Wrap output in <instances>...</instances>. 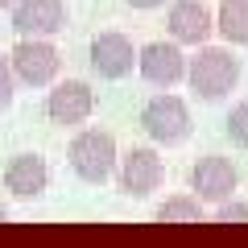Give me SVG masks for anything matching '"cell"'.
<instances>
[{
  "instance_id": "e0dca14e",
  "label": "cell",
  "mask_w": 248,
  "mask_h": 248,
  "mask_svg": "<svg viewBox=\"0 0 248 248\" xmlns=\"http://www.w3.org/2000/svg\"><path fill=\"white\" fill-rule=\"evenodd\" d=\"M215 219L219 223H248V203H219V211H215Z\"/></svg>"
},
{
  "instance_id": "8fae6325",
  "label": "cell",
  "mask_w": 248,
  "mask_h": 248,
  "mask_svg": "<svg viewBox=\"0 0 248 248\" xmlns=\"http://www.w3.org/2000/svg\"><path fill=\"white\" fill-rule=\"evenodd\" d=\"M166 25H170V37H174L178 46H203L207 37H211V29H215V17L207 13V4H199V0H174Z\"/></svg>"
},
{
  "instance_id": "6da1fadb",
  "label": "cell",
  "mask_w": 248,
  "mask_h": 248,
  "mask_svg": "<svg viewBox=\"0 0 248 248\" xmlns=\"http://www.w3.org/2000/svg\"><path fill=\"white\" fill-rule=\"evenodd\" d=\"M186 79L203 99H223L240 83V58L223 46H199V54L186 66Z\"/></svg>"
},
{
  "instance_id": "9a60e30c",
  "label": "cell",
  "mask_w": 248,
  "mask_h": 248,
  "mask_svg": "<svg viewBox=\"0 0 248 248\" xmlns=\"http://www.w3.org/2000/svg\"><path fill=\"white\" fill-rule=\"evenodd\" d=\"M228 137L240 145V149H248V99H240V104L228 112Z\"/></svg>"
},
{
  "instance_id": "5bb4252c",
  "label": "cell",
  "mask_w": 248,
  "mask_h": 248,
  "mask_svg": "<svg viewBox=\"0 0 248 248\" xmlns=\"http://www.w3.org/2000/svg\"><path fill=\"white\" fill-rule=\"evenodd\" d=\"M157 223H203L199 195H174L157 207Z\"/></svg>"
},
{
  "instance_id": "ffe728a7",
  "label": "cell",
  "mask_w": 248,
  "mask_h": 248,
  "mask_svg": "<svg viewBox=\"0 0 248 248\" xmlns=\"http://www.w3.org/2000/svg\"><path fill=\"white\" fill-rule=\"evenodd\" d=\"M13 4H17V0H0V9H13Z\"/></svg>"
},
{
  "instance_id": "7c38bea8",
  "label": "cell",
  "mask_w": 248,
  "mask_h": 248,
  "mask_svg": "<svg viewBox=\"0 0 248 248\" xmlns=\"http://www.w3.org/2000/svg\"><path fill=\"white\" fill-rule=\"evenodd\" d=\"M4 186H9L17 199H37L50 186V166L37 153H17V157L4 166Z\"/></svg>"
},
{
  "instance_id": "d6986e66",
  "label": "cell",
  "mask_w": 248,
  "mask_h": 248,
  "mask_svg": "<svg viewBox=\"0 0 248 248\" xmlns=\"http://www.w3.org/2000/svg\"><path fill=\"white\" fill-rule=\"evenodd\" d=\"M4 219H9V207H4V203H0V223H4Z\"/></svg>"
},
{
  "instance_id": "3957f363",
  "label": "cell",
  "mask_w": 248,
  "mask_h": 248,
  "mask_svg": "<svg viewBox=\"0 0 248 248\" xmlns=\"http://www.w3.org/2000/svg\"><path fill=\"white\" fill-rule=\"evenodd\" d=\"M141 128L157 145H182L190 137V108L178 95H153L141 112Z\"/></svg>"
},
{
  "instance_id": "30bf717a",
  "label": "cell",
  "mask_w": 248,
  "mask_h": 248,
  "mask_svg": "<svg viewBox=\"0 0 248 248\" xmlns=\"http://www.w3.org/2000/svg\"><path fill=\"white\" fill-rule=\"evenodd\" d=\"M46 112H50L54 124H83L91 112H95V91L83 79H66L50 91L46 99Z\"/></svg>"
},
{
  "instance_id": "4fadbf2b",
  "label": "cell",
  "mask_w": 248,
  "mask_h": 248,
  "mask_svg": "<svg viewBox=\"0 0 248 248\" xmlns=\"http://www.w3.org/2000/svg\"><path fill=\"white\" fill-rule=\"evenodd\" d=\"M215 29L223 33L228 46H248V0H223Z\"/></svg>"
},
{
  "instance_id": "ba28073f",
  "label": "cell",
  "mask_w": 248,
  "mask_h": 248,
  "mask_svg": "<svg viewBox=\"0 0 248 248\" xmlns=\"http://www.w3.org/2000/svg\"><path fill=\"white\" fill-rule=\"evenodd\" d=\"M240 174L236 166H232V157H219V153H211V157H199L195 170H190V186H195V195L203 199V203H228L232 190H236Z\"/></svg>"
},
{
  "instance_id": "7a4b0ae2",
  "label": "cell",
  "mask_w": 248,
  "mask_h": 248,
  "mask_svg": "<svg viewBox=\"0 0 248 248\" xmlns=\"http://www.w3.org/2000/svg\"><path fill=\"white\" fill-rule=\"evenodd\" d=\"M116 161H120V153H116V137L104 133V128H83L79 137L71 141V170L83 178V182L99 186L112 178Z\"/></svg>"
},
{
  "instance_id": "ac0fdd59",
  "label": "cell",
  "mask_w": 248,
  "mask_h": 248,
  "mask_svg": "<svg viewBox=\"0 0 248 248\" xmlns=\"http://www.w3.org/2000/svg\"><path fill=\"white\" fill-rule=\"evenodd\" d=\"M128 9H157V4H166V0H124Z\"/></svg>"
},
{
  "instance_id": "8992f818",
  "label": "cell",
  "mask_w": 248,
  "mask_h": 248,
  "mask_svg": "<svg viewBox=\"0 0 248 248\" xmlns=\"http://www.w3.org/2000/svg\"><path fill=\"white\" fill-rule=\"evenodd\" d=\"M137 62H141V50L124 33L108 29V33L91 37V66L99 71V79H124V75H133Z\"/></svg>"
},
{
  "instance_id": "2e32d148",
  "label": "cell",
  "mask_w": 248,
  "mask_h": 248,
  "mask_svg": "<svg viewBox=\"0 0 248 248\" xmlns=\"http://www.w3.org/2000/svg\"><path fill=\"white\" fill-rule=\"evenodd\" d=\"M13 87H17V71H13V58L0 54V112L13 104Z\"/></svg>"
},
{
  "instance_id": "9c48e42d",
  "label": "cell",
  "mask_w": 248,
  "mask_h": 248,
  "mask_svg": "<svg viewBox=\"0 0 248 248\" xmlns=\"http://www.w3.org/2000/svg\"><path fill=\"white\" fill-rule=\"evenodd\" d=\"M161 178H166V166H161V157L153 149H128L120 157V190L124 195L145 199L161 186Z\"/></svg>"
},
{
  "instance_id": "277c9868",
  "label": "cell",
  "mask_w": 248,
  "mask_h": 248,
  "mask_svg": "<svg viewBox=\"0 0 248 248\" xmlns=\"http://www.w3.org/2000/svg\"><path fill=\"white\" fill-rule=\"evenodd\" d=\"M13 71H17L21 83H29V87H46V83H54V75H58L62 58L58 50H54L50 37H21L17 46H13Z\"/></svg>"
},
{
  "instance_id": "5b68a950",
  "label": "cell",
  "mask_w": 248,
  "mask_h": 248,
  "mask_svg": "<svg viewBox=\"0 0 248 248\" xmlns=\"http://www.w3.org/2000/svg\"><path fill=\"white\" fill-rule=\"evenodd\" d=\"M186 66H190V58L182 54L178 42H149V46H141L137 71H141V79L153 83V87H174V83H182Z\"/></svg>"
},
{
  "instance_id": "52a82bcc",
  "label": "cell",
  "mask_w": 248,
  "mask_h": 248,
  "mask_svg": "<svg viewBox=\"0 0 248 248\" xmlns=\"http://www.w3.org/2000/svg\"><path fill=\"white\" fill-rule=\"evenodd\" d=\"M13 29L21 37H54L58 29H66V0H17Z\"/></svg>"
}]
</instances>
